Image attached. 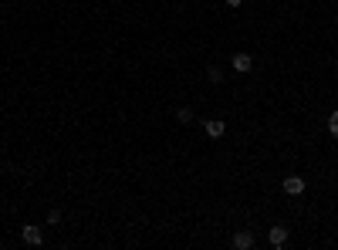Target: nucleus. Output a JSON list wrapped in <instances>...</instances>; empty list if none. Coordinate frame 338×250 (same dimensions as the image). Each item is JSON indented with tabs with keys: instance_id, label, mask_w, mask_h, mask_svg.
<instances>
[{
	"instance_id": "obj_4",
	"label": "nucleus",
	"mask_w": 338,
	"mask_h": 250,
	"mask_svg": "<svg viewBox=\"0 0 338 250\" xmlns=\"http://www.w3.org/2000/svg\"><path fill=\"white\" fill-rule=\"evenodd\" d=\"M284 193H288V196H301V193H305V179H301V176H288V179H284Z\"/></svg>"
},
{
	"instance_id": "obj_10",
	"label": "nucleus",
	"mask_w": 338,
	"mask_h": 250,
	"mask_svg": "<svg viewBox=\"0 0 338 250\" xmlns=\"http://www.w3.org/2000/svg\"><path fill=\"white\" fill-rule=\"evenodd\" d=\"M48 223H61V210H51L48 213Z\"/></svg>"
},
{
	"instance_id": "obj_1",
	"label": "nucleus",
	"mask_w": 338,
	"mask_h": 250,
	"mask_svg": "<svg viewBox=\"0 0 338 250\" xmlns=\"http://www.w3.org/2000/svg\"><path fill=\"white\" fill-rule=\"evenodd\" d=\"M254 243H257L254 230H237V234H234V247H237V250H250Z\"/></svg>"
},
{
	"instance_id": "obj_11",
	"label": "nucleus",
	"mask_w": 338,
	"mask_h": 250,
	"mask_svg": "<svg viewBox=\"0 0 338 250\" xmlns=\"http://www.w3.org/2000/svg\"><path fill=\"white\" fill-rule=\"evenodd\" d=\"M243 0H227V7H240Z\"/></svg>"
},
{
	"instance_id": "obj_2",
	"label": "nucleus",
	"mask_w": 338,
	"mask_h": 250,
	"mask_svg": "<svg viewBox=\"0 0 338 250\" xmlns=\"http://www.w3.org/2000/svg\"><path fill=\"white\" fill-rule=\"evenodd\" d=\"M230 68H234V71H240V74H247L250 68H254V57L240 51V54H234V57H230Z\"/></svg>"
},
{
	"instance_id": "obj_8",
	"label": "nucleus",
	"mask_w": 338,
	"mask_h": 250,
	"mask_svg": "<svg viewBox=\"0 0 338 250\" xmlns=\"http://www.w3.org/2000/svg\"><path fill=\"white\" fill-rule=\"evenodd\" d=\"M206 78L213 81V85H220V81H223V71H220L217 65H210V71H206Z\"/></svg>"
},
{
	"instance_id": "obj_3",
	"label": "nucleus",
	"mask_w": 338,
	"mask_h": 250,
	"mask_svg": "<svg viewBox=\"0 0 338 250\" xmlns=\"http://www.w3.org/2000/svg\"><path fill=\"white\" fill-rule=\"evenodd\" d=\"M21 237H24L27 247H41V243H44V237H41V226H24V230H21Z\"/></svg>"
},
{
	"instance_id": "obj_5",
	"label": "nucleus",
	"mask_w": 338,
	"mask_h": 250,
	"mask_svg": "<svg viewBox=\"0 0 338 250\" xmlns=\"http://www.w3.org/2000/svg\"><path fill=\"white\" fill-rule=\"evenodd\" d=\"M267 240H271V247H284L288 243V226H271Z\"/></svg>"
},
{
	"instance_id": "obj_9",
	"label": "nucleus",
	"mask_w": 338,
	"mask_h": 250,
	"mask_svg": "<svg viewBox=\"0 0 338 250\" xmlns=\"http://www.w3.org/2000/svg\"><path fill=\"white\" fill-rule=\"evenodd\" d=\"M328 132H331V139H338V112H331V119H328Z\"/></svg>"
},
{
	"instance_id": "obj_7",
	"label": "nucleus",
	"mask_w": 338,
	"mask_h": 250,
	"mask_svg": "<svg viewBox=\"0 0 338 250\" xmlns=\"http://www.w3.org/2000/svg\"><path fill=\"white\" fill-rule=\"evenodd\" d=\"M176 122H179V125H190V122H193V108H176Z\"/></svg>"
},
{
	"instance_id": "obj_6",
	"label": "nucleus",
	"mask_w": 338,
	"mask_h": 250,
	"mask_svg": "<svg viewBox=\"0 0 338 250\" xmlns=\"http://www.w3.org/2000/svg\"><path fill=\"white\" fill-rule=\"evenodd\" d=\"M203 129H206V136H210V139H220V136L227 132V122H223V119H210Z\"/></svg>"
}]
</instances>
